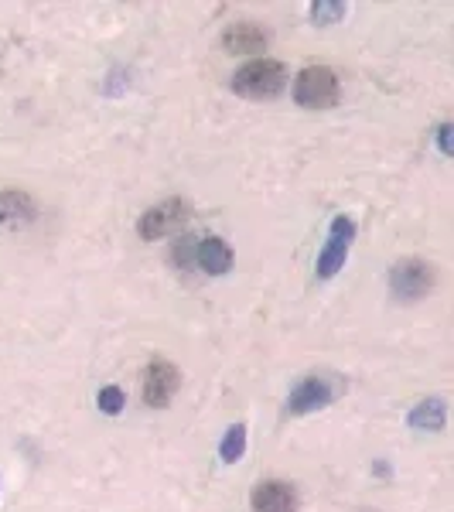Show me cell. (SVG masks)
Listing matches in <instances>:
<instances>
[{"instance_id":"cell-1","label":"cell","mask_w":454,"mask_h":512,"mask_svg":"<svg viewBox=\"0 0 454 512\" xmlns=\"http://www.w3.org/2000/svg\"><path fill=\"white\" fill-rule=\"evenodd\" d=\"M287 86V69L277 59H253L233 76V89L246 99H270Z\"/></svg>"},{"instance_id":"cell-2","label":"cell","mask_w":454,"mask_h":512,"mask_svg":"<svg viewBox=\"0 0 454 512\" xmlns=\"http://www.w3.org/2000/svg\"><path fill=\"white\" fill-rule=\"evenodd\" d=\"M294 99L304 110H328L338 103V76L328 65H308L294 79Z\"/></svg>"},{"instance_id":"cell-3","label":"cell","mask_w":454,"mask_h":512,"mask_svg":"<svg viewBox=\"0 0 454 512\" xmlns=\"http://www.w3.org/2000/svg\"><path fill=\"white\" fill-rule=\"evenodd\" d=\"M192 219V202L188 198H164L154 209H147L137 222L140 239H164L185 229V222Z\"/></svg>"},{"instance_id":"cell-4","label":"cell","mask_w":454,"mask_h":512,"mask_svg":"<svg viewBox=\"0 0 454 512\" xmlns=\"http://www.w3.org/2000/svg\"><path fill=\"white\" fill-rule=\"evenodd\" d=\"M437 284V270L434 263L417 260V256H407V260H396L390 270V287L400 301H420L434 291Z\"/></svg>"},{"instance_id":"cell-5","label":"cell","mask_w":454,"mask_h":512,"mask_svg":"<svg viewBox=\"0 0 454 512\" xmlns=\"http://www.w3.org/2000/svg\"><path fill=\"white\" fill-rule=\"evenodd\" d=\"M338 390H342V386H338L332 376H318V373H315V376H308V379H304V383L291 393V400H287V414H291V417L315 414V410L328 407V403L335 400Z\"/></svg>"},{"instance_id":"cell-6","label":"cell","mask_w":454,"mask_h":512,"mask_svg":"<svg viewBox=\"0 0 454 512\" xmlns=\"http://www.w3.org/2000/svg\"><path fill=\"white\" fill-rule=\"evenodd\" d=\"M352 239H356V222L345 219V216H338L332 222V233H328V246L318 256V277L321 280L335 277L338 270L345 267V256H349Z\"/></svg>"},{"instance_id":"cell-7","label":"cell","mask_w":454,"mask_h":512,"mask_svg":"<svg viewBox=\"0 0 454 512\" xmlns=\"http://www.w3.org/2000/svg\"><path fill=\"white\" fill-rule=\"evenodd\" d=\"M181 373L178 366H171L168 359H154L144 373V403L147 407H168L171 396L178 393Z\"/></svg>"},{"instance_id":"cell-8","label":"cell","mask_w":454,"mask_h":512,"mask_svg":"<svg viewBox=\"0 0 454 512\" xmlns=\"http://www.w3.org/2000/svg\"><path fill=\"white\" fill-rule=\"evenodd\" d=\"M253 512H297L301 499H297V489L291 482H280V478H270V482H260L250 495Z\"/></svg>"},{"instance_id":"cell-9","label":"cell","mask_w":454,"mask_h":512,"mask_svg":"<svg viewBox=\"0 0 454 512\" xmlns=\"http://www.w3.org/2000/svg\"><path fill=\"white\" fill-rule=\"evenodd\" d=\"M222 48L233 55H257L267 48V31L253 21H236L222 31Z\"/></svg>"},{"instance_id":"cell-10","label":"cell","mask_w":454,"mask_h":512,"mask_svg":"<svg viewBox=\"0 0 454 512\" xmlns=\"http://www.w3.org/2000/svg\"><path fill=\"white\" fill-rule=\"evenodd\" d=\"M38 219V202L28 192H0V229H24Z\"/></svg>"},{"instance_id":"cell-11","label":"cell","mask_w":454,"mask_h":512,"mask_svg":"<svg viewBox=\"0 0 454 512\" xmlns=\"http://www.w3.org/2000/svg\"><path fill=\"white\" fill-rule=\"evenodd\" d=\"M195 267L205 270L212 277H222L229 267H233V250H229L226 239L209 236V239H198V250H195Z\"/></svg>"},{"instance_id":"cell-12","label":"cell","mask_w":454,"mask_h":512,"mask_svg":"<svg viewBox=\"0 0 454 512\" xmlns=\"http://www.w3.org/2000/svg\"><path fill=\"white\" fill-rule=\"evenodd\" d=\"M410 427H417V431H441L444 427V400H424L417 403V410L410 414Z\"/></svg>"},{"instance_id":"cell-13","label":"cell","mask_w":454,"mask_h":512,"mask_svg":"<svg viewBox=\"0 0 454 512\" xmlns=\"http://www.w3.org/2000/svg\"><path fill=\"white\" fill-rule=\"evenodd\" d=\"M243 451H246V427L243 424H236V427H229V434H226V441H222V448H219V454H222V461H239L243 458Z\"/></svg>"},{"instance_id":"cell-14","label":"cell","mask_w":454,"mask_h":512,"mask_svg":"<svg viewBox=\"0 0 454 512\" xmlns=\"http://www.w3.org/2000/svg\"><path fill=\"white\" fill-rule=\"evenodd\" d=\"M311 18L318 24H332L338 18H345V4H338V0H318V4H311Z\"/></svg>"},{"instance_id":"cell-15","label":"cell","mask_w":454,"mask_h":512,"mask_svg":"<svg viewBox=\"0 0 454 512\" xmlns=\"http://www.w3.org/2000/svg\"><path fill=\"white\" fill-rule=\"evenodd\" d=\"M96 403H99V410H103V414H120L123 403H127V396H123L120 386H103L99 396H96Z\"/></svg>"},{"instance_id":"cell-16","label":"cell","mask_w":454,"mask_h":512,"mask_svg":"<svg viewBox=\"0 0 454 512\" xmlns=\"http://www.w3.org/2000/svg\"><path fill=\"white\" fill-rule=\"evenodd\" d=\"M195 250H198V236H181L175 243V250H171V256H175L178 267L192 270L195 267Z\"/></svg>"},{"instance_id":"cell-17","label":"cell","mask_w":454,"mask_h":512,"mask_svg":"<svg viewBox=\"0 0 454 512\" xmlns=\"http://www.w3.org/2000/svg\"><path fill=\"white\" fill-rule=\"evenodd\" d=\"M448 134H451V123H441V127H437V144H441V151H444V154H451Z\"/></svg>"}]
</instances>
